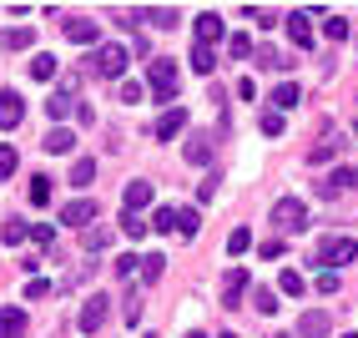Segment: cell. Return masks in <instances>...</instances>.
<instances>
[{
  "label": "cell",
  "mask_w": 358,
  "mask_h": 338,
  "mask_svg": "<svg viewBox=\"0 0 358 338\" xmlns=\"http://www.w3.org/2000/svg\"><path fill=\"white\" fill-rule=\"evenodd\" d=\"M147 86H152V96L157 101H177V86H182V76H177V61H147Z\"/></svg>",
  "instance_id": "1"
},
{
  "label": "cell",
  "mask_w": 358,
  "mask_h": 338,
  "mask_svg": "<svg viewBox=\"0 0 358 338\" xmlns=\"http://www.w3.org/2000/svg\"><path fill=\"white\" fill-rule=\"evenodd\" d=\"M313 262H323V273L343 268V262H358V243L353 237H323V243L313 248Z\"/></svg>",
  "instance_id": "2"
},
{
  "label": "cell",
  "mask_w": 358,
  "mask_h": 338,
  "mask_svg": "<svg viewBox=\"0 0 358 338\" xmlns=\"http://www.w3.org/2000/svg\"><path fill=\"white\" fill-rule=\"evenodd\" d=\"M91 71L106 76V81H122L127 76V45H96L91 51Z\"/></svg>",
  "instance_id": "3"
},
{
  "label": "cell",
  "mask_w": 358,
  "mask_h": 338,
  "mask_svg": "<svg viewBox=\"0 0 358 338\" xmlns=\"http://www.w3.org/2000/svg\"><path fill=\"white\" fill-rule=\"evenodd\" d=\"M273 223H278L282 232H303V227H308V207H303L298 197H282V202L273 207Z\"/></svg>",
  "instance_id": "4"
},
{
  "label": "cell",
  "mask_w": 358,
  "mask_h": 338,
  "mask_svg": "<svg viewBox=\"0 0 358 338\" xmlns=\"http://www.w3.org/2000/svg\"><path fill=\"white\" fill-rule=\"evenodd\" d=\"M106 313H111V298H106V293H91V298L81 303V313H76L81 333H96V328L106 323Z\"/></svg>",
  "instance_id": "5"
},
{
  "label": "cell",
  "mask_w": 358,
  "mask_h": 338,
  "mask_svg": "<svg viewBox=\"0 0 358 338\" xmlns=\"http://www.w3.org/2000/svg\"><path fill=\"white\" fill-rule=\"evenodd\" d=\"M26 122V101H20V91H0V132H15Z\"/></svg>",
  "instance_id": "6"
},
{
  "label": "cell",
  "mask_w": 358,
  "mask_h": 338,
  "mask_svg": "<svg viewBox=\"0 0 358 338\" xmlns=\"http://www.w3.org/2000/svg\"><path fill=\"white\" fill-rule=\"evenodd\" d=\"M66 41H76V45H101V26H96V20H86V15H76V20H66Z\"/></svg>",
  "instance_id": "7"
},
{
  "label": "cell",
  "mask_w": 358,
  "mask_h": 338,
  "mask_svg": "<svg viewBox=\"0 0 358 338\" xmlns=\"http://www.w3.org/2000/svg\"><path fill=\"white\" fill-rule=\"evenodd\" d=\"M222 36H227L222 15H217V10H202V15H197V45H217Z\"/></svg>",
  "instance_id": "8"
},
{
  "label": "cell",
  "mask_w": 358,
  "mask_h": 338,
  "mask_svg": "<svg viewBox=\"0 0 358 338\" xmlns=\"http://www.w3.org/2000/svg\"><path fill=\"white\" fill-rule=\"evenodd\" d=\"M61 223H71V227H86V223H96V202H91V197H76V202H66V207H61Z\"/></svg>",
  "instance_id": "9"
},
{
  "label": "cell",
  "mask_w": 358,
  "mask_h": 338,
  "mask_svg": "<svg viewBox=\"0 0 358 338\" xmlns=\"http://www.w3.org/2000/svg\"><path fill=\"white\" fill-rule=\"evenodd\" d=\"M182 132H187V111H182V106H166L162 122H157V141H172V136H182Z\"/></svg>",
  "instance_id": "10"
},
{
  "label": "cell",
  "mask_w": 358,
  "mask_h": 338,
  "mask_svg": "<svg viewBox=\"0 0 358 338\" xmlns=\"http://www.w3.org/2000/svg\"><path fill=\"white\" fill-rule=\"evenodd\" d=\"M328 328H333V323H328L323 308H308L303 318H298V333H303V338H328Z\"/></svg>",
  "instance_id": "11"
},
{
  "label": "cell",
  "mask_w": 358,
  "mask_h": 338,
  "mask_svg": "<svg viewBox=\"0 0 358 338\" xmlns=\"http://www.w3.org/2000/svg\"><path fill=\"white\" fill-rule=\"evenodd\" d=\"M288 41L298 45V51H308V45H313V26H308V10H293V15H288Z\"/></svg>",
  "instance_id": "12"
},
{
  "label": "cell",
  "mask_w": 358,
  "mask_h": 338,
  "mask_svg": "<svg viewBox=\"0 0 358 338\" xmlns=\"http://www.w3.org/2000/svg\"><path fill=\"white\" fill-rule=\"evenodd\" d=\"M0 338H26V308H0Z\"/></svg>",
  "instance_id": "13"
},
{
  "label": "cell",
  "mask_w": 358,
  "mask_h": 338,
  "mask_svg": "<svg viewBox=\"0 0 358 338\" xmlns=\"http://www.w3.org/2000/svg\"><path fill=\"white\" fill-rule=\"evenodd\" d=\"M141 207H152V182H127L122 212H141Z\"/></svg>",
  "instance_id": "14"
},
{
  "label": "cell",
  "mask_w": 358,
  "mask_h": 338,
  "mask_svg": "<svg viewBox=\"0 0 358 338\" xmlns=\"http://www.w3.org/2000/svg\"><path fill=\"white\" fill-rule=\"evenodd\" d=\"M243 293H248V268H232L227 283H222V303L237 308V298H243Z\"/></svg>",
  "instance_id": "15"
},
{
  "label": "cell",
  "mask_w": 358,
  "mask_h": 338,
  "mask_svg": "<svg viewBox=\"0 0 358 338\" xmlns=\"http://www.w3.org/2000/svg\"><path fill=\"white\" fill-rule=\"evenodd\" d=\"M41 147L61 157V152H71V147H76V132H66V127H51V132H45V141H41Z\"/></svg>",
  "instance_id": "16"
},
{
  "label": "cell",
  "mask_w": 358,
  "mask_h": 338,
  "mask_svg": "<svg viewBox=\"0 0 358 338\" xmlns=\"http://www.w3.org/2000/svg\"><path fill=\"white\" fill-rule=\"evenodd\" d=\"M298 101H303V91H298L293 81H282V86L273 91V111H278V116H282V111H293Z\"/></svg>",
  "instance_id": "17"
},
{
  "label": "cell",
  "mask_w": 358,
  "mask_h": 338,
  "mask_svg": "<svg viewBox=\"0 0 358 338\" xmlns=\"http://www.w3.org/2000/svg\"><path fill=\"white\" fill-rule=\"evenodd\" d=\"M177 232L182 237H197L202 232V212L197 207H177Z\"/></svg>",
  "instance_id": "18"
},
{
  "label": "cell",
  "mask_w": 358,
  "mask_h": 338,
  "mask_svg": "<svg viewBox=\"0 0 358 338\" xmlns=\"http://www.w3.org/2000/svg\"><path fill=\"white\" fill-rule=\"evenodd\" d=\"M278 293H288V298H303V293H308V283H303V273H293V268H282V273H278Z\"/></svg>",
  "instance_id": "19"
},
{
  "label": "cell",
  "mask_w": 358,
  "mask_h": 338,
  "mask_svg": "<svg viewBox=\"0 0 358 338\" xmlns=\"http://www.w3.org/2000/svg\"><path fill=\"white\" fill-rule=\"evenodd\" d=\"M31 41H36L31 26H15V31H6V41H0V45H6V51H31Z\"/></svg>",
  "instance_id": "20"
},
{
  "label": "cell",
  "mask_w": 358,
  "mask_h": 338,
  "mask_svg": "<svg viewBox=\"0 0 358 338\" xmlns=\"http://www.w3.org/2000/svg\"><path fill=\"white\" fill-rule=\"evenodd\" d=\"M192 71H197V76H212V71H217V56H212V45H192Z\"/></svg>",
  "instance_id": "21"
},
{
  "label": "cell",
  "mask_w": 358,
  "mask_h": 338,
  "mask_svg": "<svg viewBox=\"0 0 358 338\" xmlns=\"http://www.w3.org/2000/svg\"><path fill=\"white\" fill-rule=\"evenodd\" d=\"M187 162H192V167H207V162H212V141H207V136H192V141H187Z\"/></svg>",
  "instance_id": "22"
},
{
  "label": "cell",
  "mask_w": 358,
  "mask_h": 338,
  "mask_svg": "<svg viewBox=\"0 0 358 338\" xmlns=\"http://www.w3.org/2000/svg\"><path fill=\"white\" fill-rule=\"evenodd\" d=\"M0 237H6V248H15V243H26V237H31V227L20 223V217H6V227H0Z\"/></svg>",
  "instance_id": "23"
},
{
  "label": "cell",
  "mask_w": 358,
  "mask_h": 338,
  "mask_svg": "<svg viewBox=\"0 0 358 338\" xmlns=\"http://www.w3.org/2000/svg\"><path fill=\"white\" fill-rule=\"evenodd\" d=\"M45 111H51V122H66V116H71V91L45 96Z\"/></svg>",
  "instance_id": "24"
},
{
  "label": "cell",
  "mask_w": 358,
  "mask_h": 338,
  "mask_svg": "<svg viewBox=\"0 0 358 338\" xmlns=\"http://www.w3.org/2000/svg\"><path fill=\"white\" fill-rule=\"evenodd\" d=\"M162 273H166V258H162V253L141 258V283H162Z\"/></svg>",
  "instance_id": "25"
},
{
  "label": "cell",
  "mask_w": 358,
  "mask_h": 338,
  "mask_svg": "<svg viewBox=\"0 0 358 338\" xmlns=\"http://www.w3.org/2000/svg\"><path fill=\"white\" fill-rule=\"evenodd\" d=\"M31 76H36V81H51V76H56V56H51V51H41V56L31 61Z\"/></svg>",
  "instance_id": "26"
},
{
  "label": "cell",
  "mask_w": 358,
  "mask_h": 338,
  "mask_svg": "<svg viewBox=\"0 0 358 338\" xmlns=\"http://www.w3.org/2000/svg\"><path fill=\"white\" fill-rule=\"evenodd\" d=\"M248 248H252V232H248V227H232V232H227V253H232V258H243Z\"/></svg>",
  "instance_id": "27"
},
{
  "label": "cell",
  "mask_w": 358,
  "mask_h": 338,
  "mask_svg": "<svg viewBox=\"0 0 358 338\" xmlns=\"http://www.w3.org/2000/svg\"><path fill=\"white\" fill-rule=\"evenodd\" d=\"M152 232H177V207H157L152 212Z\"/></svg>",
  "instance_id": "28"
},
{
  "label": "cell",
  "mask_w": 358,
  "mask_h": 338,
  "mask_svg": "<svg viewBox=\"0 0 358 338\" xmlns=\"http://www.w3.org/2000/svg\"><path fill=\"white\" fill-rule=\"evenodd\" d=\"M15 167H20L15 147H10V141H0V182H6V177H15Z\"/></svg>",
  "instance_id": "29"
},
{
  "label": "cell",
  "mask_w": 358,
  "mask_h": 338,
  "mask_svg": "<svg viewBox=\"0 0 358 338\" xmlns=\"http://www.w3.org/2000/svg\"><path fill=\"white\" fill-rule=\"evenodd\" d=\"M91 177H96V162H91V157H81L76 167H71V187H86Z\"/></svg>",
  "instance_id": "30"
},
{
  "label": "cell",
  "mask_w": 358,
  "mask_h": 338,
  "mask_svg": "<svg viewBox=\"0 0 358 338\" xmlns=\"http://www.w3.org/2000/svg\"><path fill=\"white\" fill-rule=\"evenodd\" d=\"M51 202V177H31V207H45Z\"/></svg>",
  "instance_id": "31"
},
{
  "label": "cell",
  "mask_w": 358,
  "mask_h": 338,
  "mask_svg": "<svg viewBox=\"0 0 358 338\" xmlns=\"http://www.w3.org/2000/svg\"><path fill=\"white\" fill-rule=\"evenodd\" d=\"M252 308L257 313H278V293L273 288H252Z\"/></svg>",
  "instance_id": "32"
},
{
  "label": "cell",
  "mask_w": 358,
  "mask_h": 338,
  "mask_svg": "<svg viewBox=\"0 0 358 338\" xmlns=\"http://www.w3.org/2000/svg\"><path fill=\"white\" fill-rule=\"evenodd\" d=\"M147 227H152V223H141L136 212H122V232L131 237V243H136V237H147Z\"/></svg>",
  "instance_id": "33"
},
{
  "label": "cell",
  "mask_w": 358,
  "mask_h": 338,
  "mask_svg": "<svg viewBox=\"0 0 358 338\" xmlns=\"http://www.w3.org/2000/svg\"><path fill=\"white\" fill-rule=\"evenodd\" d=\"M141 20H152V26L172 31V26H177V10H172V6H166V10H141Z\"/></svg>",
  "instance_id": "34"
},
{
  "label": "cell",
  "mask_w": 358,
  "mask_h": 338,
  "mask_svg": "<svg viewBox=\"0 0 358 338\" xmlns=\"http://www.w3.org/2000/svg\"><path fill=\"white\" fill-rule=\"evenodd\" d=\"M323 31H328V41H348V20L343 15H323Z\"/></svg>",
  "instance_id": "35"
},
{
  "label": "cell",
  "mask_w": 358,
  "mask_h": 338,
  "mask_svg": "<svg viewBox=\"0 0 358 338\" xmlns=\"http://www.w3.org/2000/svg\"><path fill=\"white\" fill-rule=\"evenodd\" d=\"M227 51H232L237 61H243V56H252V36H243V31H237V36H227Z\"/></svg>",
  "instance_id": "36"
},
{
  "label": "cell",
  "mask_w": 358,
  "mask_h": 338,
  "mask_svg": "<svg viewBox=\"0 0 358 338\" xmlns=\"http://www.w3.org/2000/svg\"><path fill=\"white\" fill-rule=\"evenodd\" d=\"M116 273H122V278L141 273V258H136V253H122V258H116Z\"/></svg>",
  "instance_id": "37"
},
{
  "label": "cell",
  "mask_w": 358,
  "mask_h": 338,
  "mask_svg": "<svg viewBox=\"0 0 358 338\" xmlns=\"http://www.w3.org/2000/svg\"><path fill=\"white\" fill-rule=\"evenodd\" d=\"M106 243H111V232H106V227H91V232H86V248H91V253H101Z\"/></svg>",
  "instance_id": "38"
},
{
  "label": "cell",
  "mask_w": 358,
  "mask_h": 338,
  "mask_svg": "<svg viewBox=\"0 0 358 338\" xmlns=\"http://www.w3.org/2000/svg\"><path fill=\"white\" fill-rule=\"evenodd\" d=\"M262 136H282V116L278 111H262Z\"/></svg>",
  "instance_id": "39"
},
{
  "label": "cell",
  "mask_w": 358,
  "mask_h": 338,
  "mask_svg": "<svg viewBox=\"0 0 358 338\" xmlns=\"http://www.w3.org/2000/svg\"><path fill=\"white\" fill-rule=\"evenodd\" d=\"M31 237H36L41 248H51V243H56V227H51V223H36V227H31Z\"/></svg>",
  "instance_id": "40"
},
{
  "label": "cell",
  "mask_w": 358,
  "mask_h": 338,
  "mask_svg": "<svg viewBox=\"0 0 358 338\" xmlns=\"http://www.w3.org/2000/svg\"><path fill=\"white\" fill-rule=\"evenodd\" d=\"M45 293H51V283H45V278H31L26 283V298H45Z\"/></svg>",
  "instance_id": "41"
},
{
  "label": "cell",
  "mask_w": 358,
  "mask_h": 338,
  "mask_svg": "<svg viewBox=\"0 0 358 338\" xmlns=\"http://www.w3.org/2000/svg\"><path fill=\"white\" fill-rule=\"evenodd\" d=\"M122 101H127V106L141 101V86H136V81H122Z\"/></svg>",
  "instance_id": "42"
},
{
  "label": "cell",
  "mask_w": 358,
  "mask_h": 338,
  "mask_svg": "<svg viewBox=\"0 0 358 338\" xmlns=\"http://www.w3.org/2000/svg\"><path fill=\"white\" fill-rule=\"evenodd\" d=\"M257 253H262V258H268V262H273V258H282V243H278V237H268V243H262Z\"/></svg>",
  "instance_id": "43"
},
{
  "label": "cell",
  "mask_w": 358,
  "mask_h": 338,
  "mask_svg": "<svg viewBox=\"0 0 358 338\" xmlns=\"http://www.w3.org/2000/svg\"><path fill=\"white\" fill-rule=\"evenodd\" d=\"M318 293H338V273H323L318 278Z\"/></svg>",
  "instance_id": "44"
},
{
  "label": "cell",
  "mask_w": 358,
  "mask_h": 338,
  "mask_svg": "<svg viewBox=\"0 0 358 338\" xmlns=\"http://www.w3.org/2000/svg\"><path fill=\"white\" fill-rule=\"evenodd\" d=\"M237 96H243V101H252V96H257V86H252V76H243V81H237Z\"/></svg>",
  "instance_id": "45"
},
{
  "label": "cell",
  "mask_w": 358,
  "mask_h": 338,
  "mask_svg": "<svg viewBox=\"0 0 358 338\" xmlns=\"http://www.w3.org/2000/svg\"><path fill=\"white\" fill-rule=\"evenodd\" d=\"M187 338H207V333H197V328H192V333H187Z\"/></svg>",
  "instance_id": "46"
}]
</instances>
